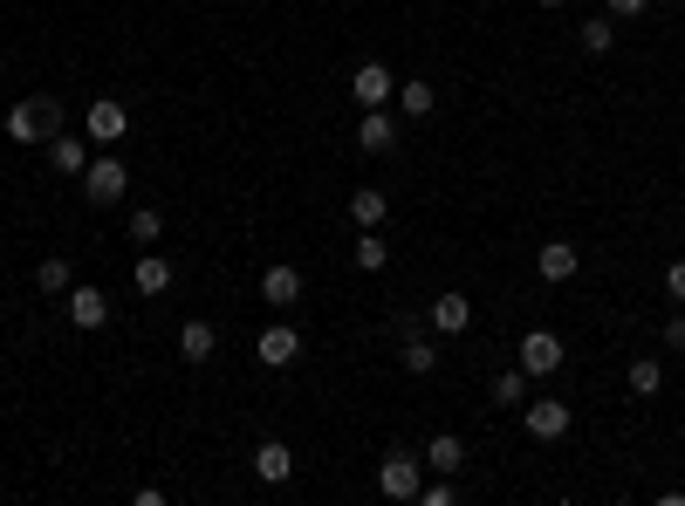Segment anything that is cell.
I'll return each instance as SVG.
<instances>
[{
  "label": "cell",
  "instance_id": "cell-4",
  "mask_svg": "<svg viewBox=\"0 0 685 506\" xmlns=\"http://www.w3.org/2000/svg\"><path fill=\"white\" fill-rule=\"evenodd\" d=\"M123 192H131V171H123V158H90V171H83V198L90 206H123Z\"/></svg>",
  "mask_w": 685,
  "mask_h": 506
},
{
  "label": "cell",
  "instance_id": "cell-7",
  "mask_svg": "<svg viewBox=\"0 0 685 506\" xmlns=\"http://www.w3.org/2000/svg\"><path fill=\"white\" fill-rule=\"evenodd\" d=\"M521 370L528 376H555L563 370V336H555V328H528L521 336Z\"/></svg>",
  "mask_w": 685,
  "mask_h": 506
},
{
  "label": "cell",
  "instance_id": "cell-6",
  "mask_svg": "<svg viewBox=\"0 0 685 506\" xmlns=\"http://www.w3.org/2000/svg\"><path fill=\"white\" fill-rule=\"evenodd\" d=\"M521 424H528V438L555 445V438L569 432V403H563V397H528V403H521Z\"/></svg>",
  "mask_w": 685,
  "mask_h": 506
},
{
  "label": "cell",
  "instance_id": "cell-21",
  "mask_svg": "<svg viewBox=\"0 0 685 506\" xmlns=\"http://www.w3.org/2000/svg\"><path fill=\"white\" fill-rule=\"evenodd\" d=\"M385 213H391V192H377V185L350 192V219H357V226H385Z\"/></svg>",
  "mask_w": 685,
  "mask_h": 506
},
{
  "label": "cell",
  "instance_id": "cell-24",
  "mask_svg": "<svg viewBox=\"0 0 685 506\" xmlns=\"http://www.w3.org/2000/svg\"><path fill=\"white\" fill-rule=\"evenodd\" d=\"M528 384H535V376H528L521 363L500 370V376H494V403H528Z\"/></svg>",
  "mask_w": 685,
  "mask_h": 506
},
{
  "label": "cell",
  "instance_id": "cell-30",
  "mask_svg": "<svg viewBox=\"0 0 685 506\" xmlns=\"http://www.w3.org/2000/svg\"><path fill=\"white\" fill-rule=\"evenodd\" d=\"M665 349H685V315H672V322H665Z\"/></svg>",
  "mask_w": 685,
  "mask_h": 506
},
{
  "label": "cell",
  "instance_id": "cell-23",
  "mask_svg": "<svg viewBox=\"0 0 685 506\" xmlns=\"http://www.w3.org/2000/svg\"><path fill=\"white\" fill-rule=\"evenodd\" d=\"M611 41H617V14L582 21V48H590V56H611Z\"/></svg>",
  "mask_w": 685,
  "mask_h": 506
},
{
  "label": "cell",
  "instance_id": "cell-3",
  "mask_svg": "<svg viewBox=\"0 0 685 506\" xmlns=\"http://www.w3.org/2000/svg\"><path fill=\"white\" fill-rule=\"evenodd\" d=\"M398 363H404V376L439 370V342H433V328H425V315H398Z\"/></svg>",
  "mask_w": 685,
  "mask_h": 506
},
{
  "label": "cell",
  "instance_id": "cell-19",
  "mask_svg": "<svg viewBox=\"0 0 685 506\" xmlns=\"http://www.w3.org/2000/svg\"><path fill=\"white\" fill-rule=\"evenodd\" d=\"M213 349H220V328H213V322H186V328H179V357H186V363H206Z\"/></svg>",
  "mask_w": 685,
  "mask_h": 506
},
{
  "label": "cell",
  "instance_id": "cell-9",
  "mask_svg": "<svg viewBox=\"0 0 685 506\" xmlns=\"http://www.w3.org/2000/svg\"><path fill=\"white\" fill-rule=\"evenodd\" d=\"M425 328H433V336H466V328H473V301L466 294H433Z\"/></svg>",
  "mask_w": 685,
  "mask_h": 506
},
{
  "label": "cell",
  "instance_id": "cell-1",
  "mask_svg": "<svg viewBox=\"0 0 685 506\" xmlns=\"http://www.w3.org/2000/svg\"><path fill=\"white\" fill-rule=\"evenodd\" d=\"M56 131H69V117H62L56 96H21V104L8 110V137L14 144H48Z\"/></svg>",
  "mask_w": 685,
  "mask_h": 506
},
{
  "label": "cell",
  "instance_id": "cell-31",
  "mask_svg": "<svg viewBox=\"0 0 685 506\" xmlns=\"http://www.w3.org/2000/svg\"><path fill=\"white\" fill-rule=\"evenodd\" d=\"M535 8H563V0H535Z\"/></svg>",
  "mask_w": 685,
  "mask_h": 506
},
{
  "label": "cell",
  "instance_id": "cell-2",
  "mask_svg": "<svg viewBox=\"0 0 685 506\" xmlns=\"http://www.w3.org/2000/svg\"><path fill=\"white\" fill-rule=\"evenodd\" d=\"M418 486H425V451L391 445L385 466H377V493H385V499H418Z\"/></svg>",
  "mask_w": 685,
  "mask_h": 506
},
{
  "label": "cell",
  "instance_id": "cell-13",
  "mask_svg": "<svg viewBox=\"0 0 685 506\" xmlns=\"http://www.w3.org/2000/svg\"><path fill=\"white\" fill-rule=\"evenodd\" d=\"M357 144L370 150V158H385V150H398V117L377 104V110H364L357 117Z\"/></svg>",
  "mask_w": 685,
  "mask_h": 506
},
{
  "label": "cell",
  "instance_id": "cell-27",
  "mask_svg": "<svg viewBox=\"0 0 685 506\" xmlns=\"http://www.w3.org/2000/svg\"><path fill=\"white\" fill-rule=\"evenodd\" d=\"M385 261H391V246L377 240V226H364V240H357V267H364V274H377Z\"/></svg>",
  "mask_w": 685,
  "mask_h": 506
},
{
  "label": "cell",
  "instance_id": "cell-18",
  "mask_svg": "<svg viewBox=\"0 0 685 506\" xmlns=\"http://www.w3.org/2000/svg\"><path fill=\"white\" fill-rule=\"evenodd\" d=\"M172 281H179V274H172V261H165V253H144V261H138V274H131V288H138V294H165Z\"/></svg>",
  "mask_w": 685,
  "mask_h": 506
},
{
  "label": "cell",
  "instance_id": "cell-20",
  "mask_svg": "<svg viewBox=\"0 0 685 506\" xmlns=\"http://www.w3.org/2000/svg\"><path fill=\"white\" fill-rule=\"evenodd\" d=\"M425 466H433V472H452V479H460V466H466V445H460V432H439L433 445H425Z\"/></svg>",
  "mask_w": 685,
  "mask_h": 506
},
{
  "label": "cell",
  "instance_id": "cell-8",
  "mask_svg": "<svg viewBox=\"0 0 685 506\" xmlns=\"http://www.w3.org/2000/svg\"><path fill=\"white\" fill-rule=\"evenodd\" d=\"M69 328H83V336H96V328L110 322V294L104 288H69Z\"/></svg>",
  "mask_w": 685,
  "mask_h": 506
},
{
  "label": "cell",
  "instance_id": "cell-25",
  "mask_svg": "<svg viewBox=\"0 0 685 506\" xmlns=\"http://www.w3.org/2000/svg\"><path fill=\"white\" fill-rule=\"evenodd\" d=\"M658 384H665L658 357H638V363H630V397H658Z\"/></svg>",
  "mask_w": 685,
  "mask_h": 506
},
{
  "label": "cell",
  "instance_id": "cell-5",
  "mask_svg": "<svg viewBox=\"0 0 685 506\" xmlns=\"http://www.w3.org/2000/svg\"><path fill=\"white\" fill-rule=\"evenodd\" d=\"M123 131H131V110H123L117 96H96V104H90V117H83V137L110 150V144H123Z\"/></svg>",
  "mask_w": 685,
  "mask_h": 506
},
{
  "label": "cell",
  "instance_id": "cell-16",
  "mask_svg": "<svg viewBox=\"0 0 685 506\" xmlns=\"http://www.w3.org/2000/svg\"><path fill=\"white\" fill-rule=\"evenodd\" d=\"M433 110H439V89L425 83V75H404V83H398V117L404 123H425Z\"/></svg>",
  "mask_w": 685,
  "mask_h": 506
},
{
  "label": "cell",
  "instance_id": "cell-17",
  "mask_svg": "<svg viewBox=\"0 0 685 506\" xmlns=\"http://www.w3.org/2000/svg\"><path fill=\"white\" fill-rule=\"evenodd\" d=\"M261 301H268V309H295V301H302V274H295L288 261H274V267L261 274Z\"/></svg>",
  "mask_w": 685,
  "mask_h": 506
},
{
  "label": "cell",
  "instance_id": "cell-28",
  "mask_svg": "<svg viewBox=\"0 0 685 506\" xmlns=\"http://www.w3.org/2000/svg\"><path fill=\"white\" fill-rule=\"evenodd\" d=\"M651 8V0H603V14H617V21H638Z\"/></svg>",
  "mask_w": 685,
  "mask_h": 506
},
{
  "label": "cell",
  "instance_id": "cell-29",
  "mask_svg": "<svg viewBox=\"0 0 685 506\" xmlns=\"http://www.w3.org/2000/svg\"><path fill=\"white\" fill-rule=\"evenodd\" d=\"M665 294H672L678 309H685V261H672V267H665Z\"/></svg>",
  "mask_w": 685,
  "mask_h": 506
},
{
  "label": "cell",
  "instance_id": "cell-14",
  "mask_svg": "<svg viewBox=\"0 0 685 506\" xmlns=\"http://www.w3.org/2000/svg\"><path fill=\"white\" fill-rule=\"evenodd\" d=\"M253 357H261L268 370H288L295 357H302V336L288 322H274V328H261V342H253Z\"/></svg>",
  "mask_w": 685,
  "mask_h": 506
},
{
  "label": "cell",
  "instance_id": "cell-22",
  "mask_svg": "<svg viewBox=\"0 0 685 506\" xmlns=\"http://www.w3.org/2000/svg\"><path fill=\"white\" fill-rule=\"evenodd\" d=\"M35 288H42V294H69V288H75V267L62 261V253H48V261L35 267Z\"/></svg>",
  "mask_w": 685,
  "mask_h": 506
},
{
  "label": "cell",
  "instance_id": "cell-12",
  "mask_svg": "<svg viewBox=\"0 0 685 506\" xmlns=\"http://www.w3.org/2000/svg\"><path fill=\"white\" fill-rule=\"evenodd\" d=\"M350 96H357L364 110H377V104H391V96H398V75L385 62H364L357 75H350Z\"/></svg>",
  "mask_w": 685,
  "mask_h": 506
},
{
  "label": "cell",
  "instance_id": "cell-11",
  "mask_svg": "<svg viewBox=\"0 0 685 506\" xmlns=\"http://www.w3.org/2000/svg\"><path fill=\"white\" fill-rule=\"evenodd\" d=\"M288 472H295L288 438H261L253 445V479H261V486H288Z\"/></svg>",
  "mask_w": 685,
  "mask_h": 506
},
{
  "label": "cell",
  "instance_id": "cell-10",
  "mask_svg": "<svg viewBox=\"0 0 685 506\" xmlns=\"http://www.w3.org/2000/svg\"><path fill=\"white\" fill-rule=\"evenodd\" d=\"M576 267H582V253H576V240H542V253H535V274L548 288H563V281H576Z\"/></svg>",
  "mask_w": 685,
  "mask_h": 506
},
{
  "label": "cell",
  "instance_id": "cell-26",
  "mask_svg": "<svg viewBox=\"0 0 685 506\" xmlns=\"http://www.w3.org/2000/svg\"><path fill=\"white\" fill-rule=\"evenodd\" d=\"M131 240H138V246L165 240V213H158V206H138V213H131Z\"/></svg>",
  "mask_w": 685,
  "mask_h": 506
},
{
  "label": "cell",
  "instance_id": "cell-15",
  "mask_svg": "<svg viewBox=\"0 0 685 506\" xmlns=\"http://www.w3.org/2000/svg\"><path fill=\"white\" fill-rule=\"evenodd\" d=\"M42 150H48V165H56L62 179H83V171H90V144L75 137V131H56V137H48Z\"/></svg>",
  "mask_w": 685,
  "mask_h": 506
}]
</instances>
